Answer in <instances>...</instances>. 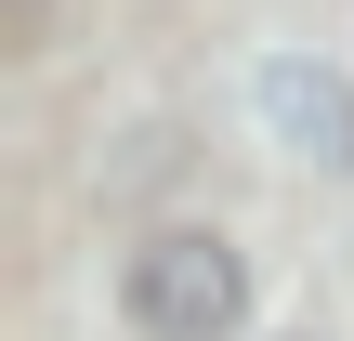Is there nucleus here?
Segmentation results:
<instances>
[{
	"label": "nucleus",
	"mask_w": 354,
	"mask_h": 341,
	"mask_svg": "<svg viewBox=\"0 0 354 341\" xmlns=\"http://www.w3.org/2000/svg\"><path fill=\"white\" fill-rule=\"evenodd\" d=\"M118 315L145 341H236L250 329V250L223 223H158L118 263Z\"/></svg>",
	"instance_id": "f257e3e1"
},
{
	"label": "nucleus",
	"mask_w": 354,
	"mask_h": 341,
	"mask_svg": "<svg viewBox=\"0 0 354 341\" xmlns=\"http://www.w3.org/2000/svg\"><path fill=\"white\" fill-rule=\"evenodd\" d=\"M302 341H315V329H302Z\"/></svg>",
	"instance_id": "7ed1b4c3"
},
{
	"label": "nucleus",
	"mask_w": 354,
	"mask_h": 341,
	"mask_svg": "<svg viewBox=\"0 0 354 341\" xmlns=\"http://www.w3.org/2000/svg\"><path fill=\"white\" fill-rule=\"evenodd\" d=\"M250 105H263V131H276L289 158H328V171L354 158V92L328 79V66H302V53H263V66H250Z\"/></svg>",
	"instance_id": "f03ea898"
}]
</instances>
